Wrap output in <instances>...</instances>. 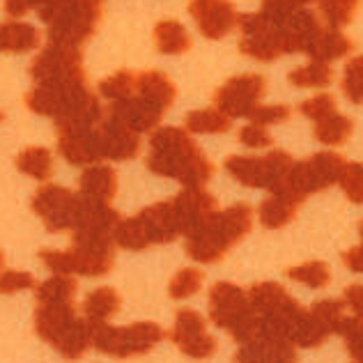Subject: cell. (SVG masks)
<instances>
[{
	"instance_id": "6da1fadb",
	"label": "cell",
	"mask_w": 363,
	"mask_h": 363,
	"mask_svg": "<svg viewBox=\"0 0 363 363\" xmlns=\"http://www.w3.org/2000/svg\"><path fill=\"white\" fill-rule=\"evenodd\" d=\"M147 168L155 175L177 179L184 189H203L214 175V164L198 143L179 127H161L150 138Z\"/></svg>"
},
{
	"instance_id": "7a4b0ae2",
	"label": "cell",
	"mask_w": 363,
	"mask_h": 363,
	"mask_svg": "<svg viewBox=\"0 0 363 363\" xmlns=\"http://www.w3.org/2000/svg\"><path fill=\"white\" fill-rule=\"evenodd\" d=\"M253 228V207L235 203L223 212H214L194 235L186 237V255L200 264L221 262L233 246L240 244Z\"/></svg>"
},
{
	"instance_id": "3957f363",
	"label": "cell",
	"mask_w": 363,
	"mask_h": 363,
	"mask_svg": "<svg viewBox=\"0 0 363 363\" xmlns=\"http://www.w3.org/2000/svg\"><path fill=\"white\" fill-rule=\"evenodd\" d=\"M26 106L37 116L53 118L58 124H99L104 120L99 99L88 90V81L53 85V88L37 85L26 94Z\"/></svg>"
},
{
	"instance_id": "277c9868",
	"label": "cell",
	"mask_w": 363,
	"mask_h": 363,
	"mask_svg": "<svg viewBox=\"0 0 363 363\" xmlns=\"http://www.w3.org/2000/svg\"><path fill=\"white\" fill-rule=\"evenodd\" d=\"M35 331L62 359H81L92 345V324L76 313L74 303H37Z\"/></svg>"
},
{
	"instance_id": "5b68a950",
	"label": "cell",
	"mask_w": 363,
	"mask_h": 363,
	"mask_svg": "<svg viewBox=\"0 0 363 363\" xmlns=\"http://www.w3.org/2000/svg\"><path fill=\"white\" fill-rule=\"evenodd\" d=\"M40 18L49 28V42L81 49L97 30L104 5L99 0H74V3H42Z\"/></svg>"
},
{
	"instance_id": "8992f818",
	"label": "cell",
	"mask_w": 363,
	"mask_h": 363,
	"mask_svg": "<svg viewBox=\"0 0 363 363\" xmlns=\"http://www.w3.org/2000/svg\"><path fill=\"white\" fill-rule=\"evenodd\" d=\"M209 318L216 327L228 331V336L240 345L255 340L260 333V320H257V313L248 299V292L235 283L221 281L212 285V290H209Z\"/></svg>"
},
{
	"instance_id": "52a82bcc",
	"label": "cell",
	"mask_w": 363,
	"mask_h": 363,
	"mask_svg": "<svg viewBox=\"0 0 363 363\" xmlns=\"http://www.w3.org/2000/svg\"><path fill=\"white\" fill-rule=\"evenodd\" d=\"M92 324V322H90ZM164 329L157 322H133L129 327H111L108 322L92 324V345L113 359H131L150 352L164 340Z\"/></svg>"
},
{
	"instance_id": "ba28073f",
	"label": "cell",
	"mask_w": 363,
	"mask_h": 363,
	"mask_svg": "<svg viewBox=\"0 0 363 363\" xmlns=\"http://www.w3.org/2000/svg\"><path fill=\"white\" fill-rule=\"evenodd\" d=\"M294 168V161L285 150H272L264 157H240L225 159V170L240 184L248 189H267L269 194L283 191Z\"/></svg>"
},
{
	"instance_id": "9c48e42d",
	"label": "cell",
	"mask_w": 363,
	"mask_h": 363,
	"mask_svg": "<svg viewBox=\"0 0 363 363\" xmlns=\"http://www.w3.org/2000/svg\"><path fill=\"white\" fill-rule=\"evenodd\" d=\"M345 166L347 161L338 152H318V155L294 164L283 191H290L299 200H306L311 194H320V191L340 182Z\"/></svg>"
},
{
	"instance_id": "30bf717a",
	"label": "cell",
	"mask_w": 363,
	"mask_h": 363,
	"mask_svg": "<svg viewBox=\"0 0 363 363\" xmlns=\"http://www.w3.org/2000/svg\"><path fill=\"white\" fill-rule=\"evenodd\" d=\"M30 76L40 88H53V85L67 83H85L83 72V53L72 46L51 44L35 55L30 62Z\"/></svg>"
},
{
	"instance_id": "8fae6325",
	"label": "cell",
	"mask_w": 363,
	"mask_h": 363,
	"mask_svg": "<svg viewBox=\"0 0 363 363\" xmlns=\"http://www.w3.org/2000/svg\"><path fill=\"white\" fill-rule=\"evenodd\" d=\"M113 244H116L113 233L74 230L69 248L74 274L90 276V279L108 274L113 267Z\"/></svg>"
},
{
	"instance_id": "7c38bea8",
	"label": "cell",
	"mask_w": 363,
	"mask_h": 363,
	"mask_svg": "<svg viewBox=\"0 0 363 363\" xmlns=\"http://www.w3.org/2000/svg\"><path fill=\"white\" fill-rule=\"evenodd\" d=\"M33 209L51 233L76 230L79 223V196L60 184H44L37 189Z\"/></svg>"
},
{
	"instance_id": "4fadbf2b",
	"label": "cell",
	"mask_w": 363,
	"mask_h": 363,
	"mask_svg": "<svg viewBox=\"0 0 363 363\" xmlns=\"http://www.w3.org/2000/svg\"><path fill=\"white\" fill-rule=\"evenodd\" d=\"M267 83L260 74H240L228 79L214 94V106L225 118H251L260 106Z\"/></svg>"
},
{
	"instance_id": "5bb4252c",
	"label": "cell",
	"mask_w": 363,
	"mask_h": 363,
	"mask_svg": "<svg viewBox=\"0 0 363 363\" xmlns=\"http://www.w3.org/2000/svg\"><path fill=\"white\" fill-rule=\"evenodd\" d=\"M240 28H242L240 49L248 58H253L257 62H274L285 53L281 30L274 23L267 21L260 9L257 12L240 14Z\"/></svg>"
},
{
	"instance_id": "9a60e30c",
	"label": "cell",
	"mask_w": 363,
	"mask_h": 363,
	"mask_svg": "<svg viewBox=\"0 0 363 363\" xmlns=\"http://www.w3.org/2000/svg\"><path fill=\"white\" fill-rule=\"evenodd\" d=\"M58 152L72 166H94L101 159L99 124H58Z\"/></svg>"
},
{
	"instance_id": "2e32d148",
	"label": "cell",
	"mask_w": 363,
	"mask_h": 363,
	"mask_svg": "<svg viewBox=\"0 0 363 363\" xmlns=\"http://www.w3.org/2000/svg\"><path fill=\"white\" fill-rule=\"evenodd\" d=\"M173 342L182 354L191 359H209L216 352L218 342L205 327V318L194 308H179L175 313Z\"/></svg>"
},
{
	"instance_id": "e0dca14e",
	"label": "cell",
	"mask_w": 363,
	"mask_h": 363,
	"mask_svg": "<svg viewBox=\"0 0 363 363\" xmlns=\"http://www.w3.org/2000/svg\"><path fill=\"white\" fill-rule=\"evenodd\" d=\"M189 14L207 40H221L240 23V14L228 0H194L189 3Z\"/></svg>"
},
{
	"instance_id": "ac0fdd59",
	"label": "cell",
	"mask_w": 363,
	"mask_h": 363,
	"mask_svg": "<svg viewBox=\"0 0 363 363\" xmlns=\"http://www.w3.org/2000/svg\"><path fill=\"white\" fill-rule=\"evenodd\" d=\"M99 145L101 159L111 161H129L136 159L140 152V136L131 131L127 124H122L113 116L99 122Z\"/></svg>"
},
{
	"instance_id": "d6986e66",
	"label": "cell",
	"mask_w": 363,
	"mask_h": 363,
	"mask_svg": "<svg viewBox=\"0 0 363 363\" xmlns=\"http://www.w3.org/2000/svg\"><path fill=\"white\" fill-rule=\"evenodd\" d=\"M173 205H175V212H177L179 225H182V235L184 237L194 235L209 216L218 212L216 198L212 194H207L205 189H198V191L184 189L182 194H177L173 198Z\"/></svg>"
},
{
	"instance_id": "ffe728a7",
	"label": "cell",
	"mask_w": 363,
	"mask_h": 363,
	"mask_svg": "<svg viewBox=\"0 0 363 363\" xmlns=\"http://www.w3.org/2000/svg\"><path fill=\"white\" fill-rule=\"evenodd\" d=\"M136 216L140 218L143 228H145L150 246L170 244L182 235V225H179V218H177L173 200H164V203L150 205Z\"/></svg>"
},
{
	"instance_id": "44dd1931",
	"label": "cell",
	"mask_w": 363,
	"mask_h": 363,
	"mask_svg": "<svg viewBox=\"0 0 363 363\" xmlns=\"http://www.w3.org/2000/svg\"><path fill=\"white\" fill-rule=\"evenodd\" d=\"M108 116H113L116 120H120L122 124H127L131 131H136L138 136L143 131L155 129L161 122V118L166 116V111H161L155 104H150L147 99H143L138 92H133V97L113 104Z\"/></svg>"
},
{
	"instance_id": "7402d4cb",
	"label": "cell",
	"mask_w": 363,
	"mask_h": 363,
	"mask_svg": "<svg viewBox=\"0 0 363 363\" xmlns=\"http://www.w3.org/2000/svg\"><path fill=\"white\" fill-rule=\"evenodd\" d=\"M233 363H297V352L290 342L255 338L237 350Z\"/></svg>"
},
{
	"instance_id": "603a6c76",
	"label": "cell",
	"mask_w": 363,
	"mask_h": 363,
	"mask_svg": "<svg viewBox=\"0 0 363 363\" xmlns=\"http://www.w3.org/2000/svg\"><path fill=\"white\" fill-rule=\"evenodd\" d=\"M79 191H81V196L90 198V200L111 203L118 194V173L106 164L88 166L81 173Z\"/></svg>"
},
{
	"instance_id": "cb8c5ba5",
	"label": "cell",
	"mask_w": 363,
	"mask_h": 363,
	"mask_svg": "<svg viewBox=\"0 0 363 363\" xmlns=\"http://www.w3.org/2000/svg\"><path fill=\"white\" fill-rule=\"evenodd\" d=\"M301 203L303 200L292 196L290 191H276V194H269L262 200L260 209H257L260 223L267 228V230H279V228L288 225L292 221Z\"/></svg>"
},
{
	"instance_id": "d4e9b609",
	"label": "cell",
	"mask_w": 363,
	"mask_h": 363,
	"mask_svg": "<svg viewBox=\"0 0 363 363\" xmlns=\"http://www.w3.org/2000/svg\"><path fill=\"white\" fill-rule=\"evenodd\" d=\"M118 223H120V214H118V209L111 207V203L90 200L79 194V223H76V230L116 233Z\"/></svg>"
},
{
	"instance_id": "484cf974",
	"label": "cell",
	"mask_w": 363,
	"mask_h": 363,
	"mask_svg": "<svg viewBox=\"0 0 363 363\" xmlns=\"http://www.w3.org/2000/svg\"><path fill=\"white\" fill-rule=\"evenodd\" d=\"M136 92L143 99H147L150 104H155V106H159L166 113L170 106H173V101L177 97L175 83L170 81L164 72H157V69H145V72L138 74Z\"/></svg>"
},
{
	"instance_id": "4316f807",
	"label": "cell",
	"mask_w": 363,
	"mask_h": 363,
	"mask_svg": "<svg viewBox=\"0 0 363 363\" xmlns=\"http://www.w3.org/2000/svg\"><path fill=\"white\" fill-rule=\"evenodd\" d=\"M352 40L345 37L340 30H331V28H322L320 35L315 37L313 44L308 46L306 55H311L313 62L329 65L333 60H340L352 51Z\"/></svg>"
},
{
	"instance_id": "83f0119b",
	"label": "cell",
	"mask_w": 363,
	"mask_h": 363,
	"mask_svg": "<svg viewBox=\"0 0 363 363\" xmlns=\"http://www.w3.org/2000/svg\"><path fill=\"white\" fill-rule=\"evenodd\" d=\"M248 299H251L253 311L257 313V318H260V315L276 313L281 308H288V306H292L294 301H297L288 290L283 288L281 283H276V281L255 283L253 288L248 290Z\"/></svg>"
},
{
	"instance_id": "f1b7e54d",
	"label": "cell",
	"mask_w": 363,
	"mask_h": 363,
	"mask_svg": "<svg viewBox=\"0 0 363 363\" xmlns=\"http://www.w3.org/2000/svg\"><path fill=\"white\" fill-rule=\"evenodd\" d=\"M40 46L37 28L23 21H7L0 28V49L5 53H26Z\"/></svg>"
},
{
	"instance_id": "f546056e",
	"label": "cell",
	"mask_w": 363,
	"mask_h": 363,
	"mask_svg": "<svg viewBox=\"0 0 363 363\" xmlns=\"http://www.w3.org/2000/svg\"><path fill=\"white\" fill-rule=\"evenodd\" d=\"M155 44L161 53L177 55L186 53L191 49V35L186 33L184 23L175 21V18H164L155 26Z\"/></svg>"
},
{
	"instance_id": "4dcf8cb0",
	"label": "cell",
	"mask_w": 363,
	"mask_h": 363,
	"mask_svg": "<svg viewBox=\"0 0 363 363\" xmlns=\"http://www.w3.org/2000/svg\"><path fill=\"white\" fill-rule=\"evenodd\" d=\"M120 294L113 288H97L83 301V318L92 324H104L120 311Z\"/></svg>"
},
{
	"instance_id": "1f68e13d",
	"label": "cell",
	"mask_w": 363,
	"mask_h": 363,
	"mask_svg": "<svg viewBox=\"0 0 363 363\" xmlns=\"http://www.w3.org/2000/svg\"><path fill=\"white\" fill-rule=\"evenodd\" d=\"M16 168L18 173H23L33 179H51L53 175V155L51 150L40 147V145H30L18 152L16 157Z\"/></svg>"
},
{
	"instance_id": "d6a6232c",
	"label": "cell",
	"mask_w": 363,
	"mask_h": 363,
	"mask_svg": "<svg viewBox=\"0 0 363 363\" xmlns=\"http://www.w3.org/2000/svg\"><path fill=\"white\" fill-rule=\"evenodd\" d=\"M352 131H354V122H352L347 116H342V113H333V116L324 118L320 122H315V138L320 143H324L327 147H336V145H342L350 136Z\"/></svg>"
},
{
	"instance_id": "836d02e7",
	"label": "cell",
	"mask_w": 363,
	"mask_h": 363,
	"mask_svg": "<svg viewBox=\"0 0 363 363\" xmlns=\"http://www.w3.org/2000/svg\"><path fill=\"white\" fill-rule=\"evenodd\" d=\"M184 127L191 133H225L230 131V118H225L216 108H200L186 113Z\"/></svg>"
},
{
	"instance_id": "e575fe53",
	"label": "cell",
	"mask_w": 363,
	"mask_h": 363,
	"mask_svg": "<svg viewBox=\"0 0 363 363\" xmlns=\"http://www.w3.org/2000/svg\"><path fill=\"white\" fill-rule=\"evenodd\" d=\"M37 303H74L76 281L72 276H51L37 285Z\"/></svg>"
},
{
	"instance_id": "d590c367",
	"label": "cell",
	"mask_w": 363,
	"mask_h": 363,
	"mask_svg": "<svg viewBox=\"0 0 363 363\" xmlns=\"http://www.w3.org/2000/svg\"><path fill=\"white\" fill-rule=\"evenodd\" d=\"M285 276L294 283H301V285H308V288H313V290H320V288H327L329 285L331 269H329L327 262L311 260V262H303V264L285 269Z\"/></svg>"
},
{
	"instance_id": "8d00e7d4",
	"label": "cell",
	"mask_w": 363,
	"mask_h": 363,
	"mask_svg": "<svg viewBox=\"0 0 363 363\" xmlns=\"http://www.w3.org/2000/svg\"><path fill=\"white\" fill-rule=\"evenodd\" d=\"M136 83H138V74H133L129 69H120L118 74H113L99 83V94L111 99L113 104H118V101L133 97V92H136Z\"/></svg>"
},
{
	"instance_id": "74e56055",
	"label": "cell",
	"mask_w": 363,
	"mask_h": 363,
	"mask_svg": "<svg viewBox=\"0 0 363 363\" xmlns=\"http://www.w3.org/2000/svg\"><path fill=\"white\" fill-rule=\"evenodd\" d=\"M288 79L294 88H327L333 81V69L329 65L308 62V65L297 67V69H292Z\"/></svg>"
},
{
	"instance_id": "f35d334b",
	"label": "cell",
	"mask_w": 363,
	"mask_h": 363,
	"mask_svg": "<svg viewBox=\"0 0 363 363\" xmlns=\"http://www.w3.org/2000/svg\"><path fill=\"white\" fill-rule=\"evenodd\" d=\"M318 9L331 30H340V28L350 26L354 21L359 3L357 0H327V3H318Z\"/></svg>"
},
{
	"instance_id": "ab89813d",
	"label": "cell",
	"mask_w": 363,
	"mask_h": 363,
	"mask_svg": "<svg viewBox=\"0 0 363 363\" xmlns=\"http://www.w3.org/2000/svg\"><path fill=\"white\" fill-rule=\"evenodd\" d=\"M113 237H116V244L120 248H127V251H143V248L150 246L147 233H145V228H143L138 216H131V218L120 221Z\"/></svg>"
},
{
	"instance_id": "60d3db41",
	"label": "cell",
	"mask_w": 363,
	"mask_h": 363,
	"mask_svg": "<svg viewBox=\"0 0 363 363\" xmlns=\"http://www.w3.org/2000/svg\"><path fill=\"white\" fill-rule=\"evenodd\" d=\"M203 272L196 269V267H184V269H179L173 281L168 285V294L170 299H189L194 297V294L200 290V285H203Z\"/></svg>"
},
{
	"instance_id": "b9f144b4",
	"label": "cell",
	"mask_w": 363,
	"mask_h": 363,
	"mask_svg": "<svg viewBox=\"0 0 363 363\" xmlns=\"http://www.w3.org/2000/svg\"><path fill=\"white\" fill-rule=\"evenodd\" d=\"M311 313L331 333H336L338 324L345 320V301H342V299H320V301H315L311 306Z\"/></svg>"
},
{
	"instance_id": "7bdbcfd3",
	"label": "cell",
	"mask_w": 363,
	"mask_h": 363,
	"mask_svg": "<svg viewBox=\"0 0 363 363\" xmlns=\"http://www.w3.org/2000/svg\"><path fill=\"white\" fill-rule=\"evenodd\" d=\"M342 92L352 104H363V55H357L345 65Z\"/></svg>"
},
{
	"instance_id": "ee69618b",
	"label": "cell",
	"mask_w": 363,
	"mask_h": 363,
	"mask_svg": "<svg viewBox=\"0 0 363 363\" xmlns=\"http://www.w3.org/2000/svg\"><path fill=\"white\" fill-rule=\"evenodd\" d=\"M299 111H301V116L320 122V120L329 118V116H333V113L338 111L336 108V97H333L331 92H320V94H315V97L301 101Z\"/></svg>"
},
{
	"instance_id": "f6af8a7d",
	"label": "cell",
	"mask_w": 363,
	"mask_h": 363,
	"mask_svg": "<svg viewBox=\"0 0 363 363\" xmlns=\"http://www.w3.org/2000/svg\"><path fill=\"white\" fill-rule=\"evenodd\" d=\"M338 184L342 191H345V196L352 200V203L363 205V164L347 161V166H345V170H342Z\"/></svg>"
},
{
	"instance_id": "bcb514c9",
	"label": "cell",
	"mask_w": 363,
	"mask_h": 363,
	"mask_svg": "<svg viewBox=\"0 0 363 363\" xmlns=\"http://www.w3.org/2000/svg\"><path fill=\"white\" fill-rule=\"evenodd\" d=\"M292 116L290 106H285V104H272V106H257L253 111V116L248 118L251 124H260V127H267V124H279V122H285Z\"/></svg>"
},
{
	"instance_id": "7dc6e473",
	"label": "cell",
	"mask_w": 363,
	"mask_h": 363,
	"mask_svg": "<svg viewBox=\"0 0 363 363\" xmlns=\"http://www.w3.org/2000/svg\"><path fill=\"white\" fill-rule=\"evenodd\" d=\"M37 281L33 279L28 272H3V279H0V288H3L5 294H12L18 290H30L35 288Z\"/></svg>"
},
{
	"instance_id": "c3c4849f",
	"label": "cell",
	"mask_w": 363,
	"mask_h": 363,
	"mask_svg": "<svg viewBox=\"0 0 363 363\" xmlns=\"http://www.w3.org/2000/svg\"><path fill=\"white\" fill-rule=\"evenodd\" d=\"M240 143L251 150H260V147L272 145V136L264 127H260V124H246V127L240 131Z\"/></svg>"
},
{
	"instance_id": "681fc988",
	"label": "cell",
	"mask_w": 363,
	"mask_h": 363,
	"mask_svg": "<svg viewBox=\"0 0 363 363\" xmlns=\"http://www.w3.org/2000/svg\"><path fill=\"white\" fill-rule=\"evenodd\" d=\"M342 301L354 313V318H363V285L361 283L347 285L345 292H342Z\"/></svg>"
},
{
	"instance_id": "f907efd6",
	"label": "cell",
	"mask_w": 363,
	"mask_h": 363,
	"mask_svg": "<svg viewBox=\"0 0 363 363\" xmlns=\"http://www.w3.org/2000/svg\"><path fill=\"white\" fill-rule=\"evenodd\" d=\"M342 262H345V267H347L350 272L363 274V244L350 248V251L342 253Z\"/></svg>"
},
{
	"instance_id": "816d5d0a",
	"label": "cell",
	"mask_w": 363,
	"mask_h": 363,
	"mask_svg": "<svg viewBox=\"0 0 363 363\" xmlns=\"http://www.w3.org/2000/svg\"><path fill=\"white\" fill-rule=\"evenodd\" d=\"M37 7H40V5L28 3V0H7V3H5L7 14H12V16H23L26 12H30V9H37Z\"/></svg>"
},
{
	"instance_id": "f5cc1de1",
	"label": "cell",
	"mask_w": 363,
	"mask_h": 363,
	"mask_svg": "<svg viewBox=\"0 0 363 363\" xmlns=\"http://www.w3.org/2000/svg\"><path fill=\"white\" fill-rule=\"evenodd\" d=\"M359 235H361V240H363V221L359 223Z\"/></svg>"
}]
</instances>
